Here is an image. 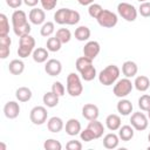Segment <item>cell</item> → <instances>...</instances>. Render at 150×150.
Masks as SVG:
<instances>
[{
	"label": "cell",
	"mask_w": 150,
	"mask_h": 150,
	"mask_svg": "<svg viewBox=\"0 0 150 150\" xmlns=\"http://www.w3.org/2000/svg\"><path fill=\"white\" fill-rule=\"evenodd\" d=\"M12 27H13V32L16 36L21 38L23 35L30 34V23L28 22L27 15L21 9H16L13 12L12 14Z\"/></svg>",
	"instance_id": "6da1fadb"
},
{
	"label": "cell",
	"mask_w": 150,
	"mask_h": 150,
	"mask_svg": "<svg viewBox=\"0 0 150 150\" xmlns=\"http://www.w3.org/2000/svg\"><path fill=\"white\" fill-rule=\"evenodd\" d=\"M75 67H76V70L80 73L81 79L84 80V81H87V82L93 81L97 76L96 68L93 66V60L86 57L84 55L83 56H80L76 60Z\"/></svg>",
	"instance_id": "7a4b0ae2"
},
{
	"label": "cell",
	"mask_w": 150,
	"mask_h": 150,
	"mask_svg": "<svg viewBox=\"0 0 150 150\" xmlns=\"http://www.w3.org/2000/svg\"><path fill=\"white\" fill-rule=\"evenodd\" d=\"M120 68L116 64H109L104 69H102L98 74V81L101 84L109 87L116 83V81L120 77Z\"/></svg>",
	"instance_id": "3957f363"
},
{
	"label": "cell",
	"mask_w": 150,
	"mask_h": 150,
	"mask_svg": "<svg viewBox=\"0 0 150 150\" xmlns=\"http://www.w3.org/2000/svg\"><path fill=\"white\" fill-rule=\"evenodd\" d=\"M35 49V39L30 35H23L19 40V48H18V55L21 59L28 57L30 54H33Z\"/></svg>",
	"instance_id": "277c9868"
},
{
	"label": "cell",
	"mask_w": 150,
	"mask_h": 150,
	"mask_svg": "<svg viewBox=\"0 0 150 150\" xmlns=\"http://www.w3.org/2000/svg\"><path fill=\"white\" fill-rule=\"evenodd\" d=\"M67 93L71 96V97H77L82 94L83 91V86L81 82V77L75 74V73H70L67 76Z\"/></svg>",
	"instance_id": "5b68a950"
},
{
	"label": "cell",
	"mask_w": 150,
	"mask_h": 150,
	"mask_svg": "<svg viewBox=\"0 0 150 150\" xmlns=\"http://www.w3.org/2000/svg\"><path fill=\"white\" fill-rule=\"evenodd\" d=\"M132 88H134V83L130 81V79L124 77V79H121V80L116 81V83L114 84L112 91H114V95L116 97L124 98L131 93Z\"/></svg>",
	"instance_id": "8992f818"
},
{
	"label": "cell",
	"mask_w": 150,
	"mask_h": 150,
	"mask_svg": "<svg viewBox=\"0 0 150 150\" xmlns=\"http://www.w3.org/2000/svg\"><path fill=\"white\" fill-rule=\"evenodd\" d=\"M117 13L125 21L132 22V21H135L137 19L138 11L136 9V7L134 5H131L129 2H120L117 5Z\"/></svg>",
	"instance_id": "52a82bcc"
},
{
	"label": "cell",
	"mask_w": 150,
	"mask_h": 150,
	"mask_svg": "<svg viewBox=\"0 0 150 150\" xmlns=\"http://www.w3.org/2000/svg\"><path fill=\"white\" fill-rule=\"evenodd\" d=\"M96 20H97V22H98V25L101 27L112 28V27H115L117 25L118 18H117L116 13H114V12H111L109 9H103Z\"/></svg>",
	"instance_id": "ba28073f"
},
{
	"label": "cell",
	"mask_w": 150,
	"mask_h": 150,
	"mask_svg": "<svg viewBox=\"0 0 150 150\" xmlns=\"http://www.w3.org/2000/svg\"><path fill=\"white\" fill-rule=\"evenodd\" d=\"M48 111L43 105H35L29 112V120L35 125H41L47 121Z\"/></svg>",
	"instance_id": "9c48e42d"
},
{
	"label": "cell",
	"mask_w": 150,
	"mask_h": 150,
	"mask_svg": "<svg viewBox=\"0 0 150 150\" xmlns=\"http://www.w3.org/2000/svg\"><path fill=\"white\" fill-rule=\"evenodd\" d=\"M130 124L132 125V128L137 131H143L148 128L149 125V118L144 112L137 111L134 112L130 117Z\"/></svg>",
	"instance_id": "30bf717a"
},
{
	"label": "cell",
	"mask_w": 150,
	"mask_h": 150,
	"mask_svg": "<svg viewBox=\"0 0 150 150\" xmlns=\"http://www.w3.org/2000/svg\"><path fill=\"white\" fill-rule=\"evenodd\" d=\"M101 52V46L97 41H87L83 47V55L90 60H94Z\"/></svg>",
	"instance_id": "8fae6325"
},
{
	"label": "cell",
	"mask_w": 150,
	"mask_h": 150,
	"mask_svg": "<svg viewBox=\"0 0 150 150\" xmlns=\"http://www.w3.org/2000/svg\"><path fill=\"white\" fill-rule=\"evenodd\" d=\"M45 71L49 76H57L62 71V63L56 59H49L45 64Z\"/></svg>",
	"instance_id": "7c38bea8"
},
{
	"label": "cell",
	"mask_w": 150,
	"mask_h": 150,
	"mask_svg": "<svg viewBox=\"0 0 150 150\" xmlns=\"http://www.w3.org/2000/svg\"><path fill=\"white\" fill-rule=\"evenodd\" d=\"M28 19H29V21H30V23H33V25H36V26H39V25H43L46 21V13H45V11L43 9H41V8H35V7H33L32 9H30V12H29V14H28Z\"/></svg>",
	"instance_id": "4fadbf2b"
},
{
	"label": "cell",
	"mask_w": 150,
	"mask_h": 150,
	"mask_svg": "<svg viewBox=\"0 0 150 150\" xmlns=\"http://www.w3.org/2000/svg\"><path fill=\"white\" fill-rule=\"evenodd\" d=\"M4 114L9 120L16 118L19 116V114H20V105H19V103L16 101H8L4 105Z\"/></svg>",
	"instance_id": "5bb4252c"
},
{
	"label": "cell",
	"mask_w": 150,
	"mask_h": 150,
	"mask_svg": "<svg viewBox=\"0 0 150 150\" xmlns=\"http://www.w3.org/2000/svg\"><path fill=\"white\" fill-rule=\"evenodd\" d=\"M100 115V110L98 107L94 103H87L82 107V116L88 120V121H93V120H97Z\"/></svg>",
	"instance_id": "9a60e30c"
},
{
	"label": "cell",
	"mask_w": 150,
	"mask_h": 150,
	"mask_svg": "<svg viewBox=\"0 0 150 150\" xmlns=\"http://www.w3.org/2000/svg\"><path fill=\"white\" fill-rule=\"evenodd\" d=\"M66 134L69 136H76L81 132V123L76 118H69L66 122Z\"/></svg>",
	"instance_id": "2e32d148"
},
{
	"label": "cell",
	"mask_w": 150,
	"mask_h": 150,
	"mask_svg": "<svg viewBox=\"0 0 150 150\" xmlns=\"http://www.w3.org/2000/svg\"><path fill=\"white\" fill-rule=\"evenodd\" d=\"M64 124H63V121L61 117L59 116H53L50 117L48 121H47V128L50 132H54V134H57L60 132L62 129H63Z\"/></svg>",
	"instance_id": "e0dca14e"
},
{
	"label": "cell",
	"mask_w": 150,
	"mask_h": 150,
	"mask_svg": "<svg viewBox=\"0 0 150 150\" xmlns=\"http://www.w3.org/2000/svg\"><path fill=\"white\" fill-rule=\"evenodd\" d=\"M137 71H138V67H137L136 62H134L131 60L123 62V64H122V73H123V75L125 77H128V79L134 77V76H136Z\"/></svg>",
	"instance_id": "ac0fdd59"
},
{
	"label": "cell",
	"mask_w": 150,
	"mask_h": 150,
	"mask_svg": "<svg viewBox=\"0 0 150 150\" xmlns=\"http://www.w3.org/2000/svg\"><path fill=\"white\" fill-rule=\"evenodd\" d=\"M105 125L110 131H116L121 128L122 125V121L121 117L117 114H110L107 116L105 118Z\"/></svg>",
	"instance_id": "d6986e66"
},
{
	"label": "cell",
	"mask_w": 150,
	"mask_h": 150,
	"mask_svg": "<svg viewBox=\"0 0 150 150\" xmlns=\"http://www.w3.org/2000/svg\"><path fill=\"white\" fill-rule=\"evenodd\" d=\"M132 103L131 101L127 100V98H121L118 102H117V105H116V109L117 111L122 115V116H128L132 112Z\"/></svg>",
	"instance_id": "ffe728a7"
},
{
	"label": "cell",
	"mask_w": 150,
	"mask_h": 150,
	"mask_svg": "<svg viewBox=\"0 0 150 150\" xmlns=\"http://www.w3.org/2000/svg\"><path fill=\"white\" fill-rule=\"evenodd\" d=\"M48 56H49V50H48L47 48H43V47H38V48H35L34 52H33V54H32V57H33V60H34L36 63L47 62Z\"/></svg>",
	"instance_id": "44dd1931"
},
{
	"label": "cell",
	"mask_w": 150,
	"mask_h": 150,
	"mask_svg": "<svg viewBox=\"0 0 150 150\" xmlns=\"http://www.w3.org/2000/svg\"><path fill=\"white\" fill-rule=\"evenodd\" d=\"M120 137L114 132H109L103 137V146L105 149H115L118 146Z\"/></svg>",
	"instance_id": "7402d4cb"
},
{
	"label": "cell",
	"mask_w": 150,
	"mask_h": 150,
	"mask_svg": "<svg viewBox=\"0 0 150 150\" xmlns=\"http://www.w3.org/2000/svg\"><path fill=\"white\" fill-rule=\"evenodd\" d=\"M135 135V129L132 128V125L125 124V125H121V128L118 129V137L120 139L128 142L130 141Z\"/></svg>",
	"instance_id": "603a6c76"
},
{
	"label": "cell",
	"mask_w": 150,
	"mask_h": 150,
	"mask_svg": "<svg viewBox=\"0 0 150 150\" xmlns=\"http://www.w3.org/2000/svg\"><path fill=\"white\" fill-rule=\"evenodd\" d=\"M134 87L138 90V91H146L150 87V80L145 76V75H138L136 76L135 81H134Z\"/></svg>",
	"instance_id": "cb8c5ba5"
},
{
	"label": "cell",
	"mask_w": 150,
	"mask_h": 150,
	"mask_svg": "<svg viewBox=\"0 0 150 150\" xmlns=\"http://www.w3.org/2000/svg\"><path fill=\"white\" fill-rule=\"evenodd\" d=\"M87 128L91 130V132L95 135V138H96V139L100 138V137H102V135H103V132H104V125H103L98 120L89 121Z\"/></svg>",
	"instance_id": "d4e9b609"
},
{
	"label": "cell",
	"mask_w": 150,
	"mask_h": 150,
	"mask_svg": "<svg viewBox=\"0 0 150 150\" xmlns=\"http://www.w3.org/2000/svg\"><path fill=\"white\" fill-rule=\"evenodd\" d=\"M8 70L11 74L13 75H21L25 70V63L23 61L19 60V59H15V60H12L8 64Z\"/></svg>",
	"instance_id": "484cf974"
},
{
	"label": "cell",
	"mask_w": 150,
	"mask_h": 150,
	"mask_svg": "<svg viewBox=\"0 0 150 150\" xmlns=\"http://www.w3.org/2000/svg\"><path fill=\"white\" fill-rule=\"evenodd\" d=\"M32 90L28 87H20L15 90V97L19 102H28L32 98Z\"/></svg>",
	"instance_id": "4316f807"
},
{
	"label": "cell",
	"mask_w": 150,
	"mask_h": 150,
	"mask_svg": "<svg viewBox=\"0 0 150 150\" xmlns=\"http://www.w3.org/2000/svg\"><path fill=\"white\" fill-rule=\"evenodd\" d=\"M70 8H60L54 14V21L57 25H67Z\"/></svg>",
	"instance_id": "83f0119b"
},
{
	"label": "cell",
	"mask_w": 150,
	"mask_h": 150,
	"mask_svg": "<svg viewBox=\"0 0 150 150\" xmlns=\"http://www.w3.org/2000/svg\"><path fill=\"white\" fill-rule=\"evenodd\" d=\"M42 102L47 108H54L59 104V96L54 94L52 90L47 91L42 97Z\"/></svg>",
	"instance_id": "f1b7e54d"
},
{
	"label": "cell",
	"mask_w": 150,
	"mask_h": 150,
	"mask_svg": "<svg viewBox=\"0 0 150 150\" xmlns=\"http://www.w3.org/2000/svg\"><path fill=\"white\" fill-rule=\"evenodd\" d=\"M90 29L87 27V26H79L76 29H75V39L77 41H88L89 38H90Z\"/></svg>",
	"instance_id": "f546056e"
},
{
	"label": "cell",
	"mask_w": 150,
	"mask_h": 150,
	"mask_svg": "<svg viewBox=\"0 0 150 150\" xmlns=\"http://www.w3.org/2000/svg\"><path fill=\"white\" fill-rule=\"evenodd\" d=\"M61 46H62V42L56 38V36H52V38H48L47 39V43H46V47L49 52H59L61 49Z\"/></svg>",
	"instance_id": "4dcf8cb0"
},
{
	"label": "cell",
	"mask_w": 150,
	"mask_h": 150,
	"mask_svg": "<svg viewBox=\"0 0 150 150\" xmlns=\"http://www.w3.org/2000/svg\"><path fill=\"white\" fill-rule=\"evenodd\" d=\"M55 36H56V38L62 42V45H63V43H68V42L70 41V39H71V33H70V30H69L68 28H59V29L56 30Z\"/></svg>",
	"instance_id": "1f68e13d"
},
{
	"label": "cell",
	"mask_w": 150,
	"mask_h": 150,
	"mask_svg": "<svg viewBox=\"0 0 150 150\" xmlns=\"http://www.w3.org/2000/svg\"><path fill=\"white\" fill-rule=\"evenodd\" d=\"M54 32H55V25H54V22H52V21L45 22V23L41 26V28H40V34H41L42 36H45V38H49Z\"/></svg>",
	"instance_id": "d6a6232c"
},
{
	"label": "cell",
	"mask_w": 150,
	"mask_h": 150,
	"mask_svg": "<svg viewBox=\"0 0 150 150\" xmlns=\"http://www.w3.org/2000/svg\"><path fill=\"white\" fill-rule=\"evenodd\" d=\"M9 33V22H8V19L7 16L1 13L0 14V36H5V35H8Z\"/></svg>",
	"instance_id": "836d02e7"
},
{
	"label": "cell",
	"mask_w": 150,
	"mask_h": 150,
	"mask_svg": "<svg viewBox=\"0 0 150 150\" xmlns=\"http://www.w3.org/2000/svg\"><path fill=\"white\" fill-rule=\"evenodd\" d=\"M102 11H103V8H102V6H101L100 4L93 2V4H90V5L88 6V14H89L93 19H97Z\"/></svg>",
	"instance_id": "e575fe53"
},
{
	"label": "cell",
	"mask_w": 150,
	"mask_h": 150,
	"mask_svg": "<svg viewBox=\"0 0 150 150\" xmlns=\"http://www.w3.org/2000/svg\"><path fill=\"white\" fill-rule=\"evenodd\" d=\"M43 148L46 150H61L62 149V144L59 141L54 139V138H49V139L45 141Z\"/></svg>",
	"instance_id": "d590c367"
},
{
	"label": "cell",
	"mask_w": 150,
	"mask_h": 150,
	"mask_svg": "<svg viewBox=\"0 0 150 150\" xmlns=\"http://www.w3.org/2000/svg\"><path fill=\"white\" fill-rule=\"evenodd\" d=\"M138 107L142 111H148L150 109V95L144 94L138 98Z\"/></svg>",
	"instance_id": "8d00e7d4"
},
{
	"label": "cell",
	"mask_w": 150,
	"mask_h": 150,
	"mask_svg": "<svg viewBox=\"0 0 150 150\" xmlns=\"http://www.w3.org/2000/svg\"><path fill=\"white\" fill-rule=\"evenodd\" d=\"M66 89H67V88H64V86H63L60 81H55V82L52 84V91H53L54 94H56L59 97H61V96L64 95Z\"/></svg>",
	"instance_id": "74e56055"
},
{
	"label": "cell",
	"mask_w": 150,
	"mask_h": 150,
	"mask_svg": "<svg viewBox=\"0 0 150 150\" xmlns=\"http://www.w3.org/2000/svg\"><path fill=\"white\" fill-rule=\"evenodd\" d=\"M138 13L144 18H149L150 16V2L149 1L141 2L138 7Z\"/></svg>",
	"instance_id": "f35d334b"
},
{
	"label": "cell",
	"mask_w": 150,
	"mask_h": 150,
	"mask_svg": "<svg viewBox=\"0 0 150 150\" xmlns=\"http://www.w3.org/2000/svg\"><path fill=\"white\" fill-rule=\"evenodd\" d=\"M80 19H81L80 13L77 11L70 9L69 11V15H68V22H67V25H76V23H79Z\"/></svg>",
	"instance_id": "ab89813d"
},
{
	"label": "cell",
	"mask_w": 150,
	"mask_h": 150,
	"mask_svg": "<svg viewBox=\"0 0 150 150\" xmlns=\"http://www.w3.org/2000/svg\"><path fill=\"white\" fill-rule=\"evenodd\" d=\"M80 137H81V141H84V142H91L93 139H96L95 138V135L91 132L90 129L86 128L84 130H81L80 132Z\"/></svg>",
	"instance_id": "60d3db41"
},
{
	"label": "cell",
	"mask_w": 150,
	"mask_h": 150,
	"mask_svg": "<svg viewBox=\"0 0 150 150\" xmlns=\"http://www.w3.org/2000/svg\"><path fill=\"white\" fill-rule=\"evenodd\" d=\"M40 4L42 6V9L52 11V9H54L56 7L57 0H40Z\"/></svg>",
	"instance_id": "b9f144b4"
},
{
	"label": "cell",
	"mask_w": 150,
	"mask_h": 150,
	"mask_svg": "<svg viewBox=\"0 0 150 150\" xmlns=\"http://www.w3.org/2000/svg\"><path fill=\"white\" fill-rule=\"evenodd\" d=\"M66 148L68 150H81L82 149V143L76 139H71L66 144Z\"/></svg>",
	"instance_id": "7bdbcfd3"
},
{
	"label": "cell",
	"mask_w": 150,
	"mask_h": 150,
	"mask_svg": "<svg viewBox=\"0 0 150 150\" xmlns=\"http://www.w3.org/2000/svg\"><path fill=\"white\" fill-rule=\"evenodd\" d=\"M11 53V47H5V46H0V57L2 60L7 59Z\"/></svg>",
	"instance_id": "ee69618b"
},
{
	"label": "cell",
	"mask_w": 150,
	"mask_h": 150,
	"mask_svg": "<svg viewBox=\"0 0 150 150\" xmlns=\"http://www.w3.org/2000/svg\"><path fill=\"white\" fill-rule=\"evenodd\" d=\"M23 0H6V4L7 6H9L11 8H19L21 5H22Z\"/></svg>",
	"instance_id": "f6af8a7d"
},
{
	"label": "cell",
	"mask_w": 150,
	"mask_h": 150,
	"mask_svg": "<svg viewBox=\"0 0 150 150\" xmlns=\"http://www.w3.org/2000/svg\"><path fill=\"white\" fill-rule=\"evenodd\" d=\"M12 40L9 38V35H5V36H0V46H5V47H11Z\"/></svg>",
	"instance_id": "bcb514c9"
},
{
	"label": "cell",
	"mask_w": 150,
	"mask_h": 150,
	"mask_svg": "<svg viewBox=\"0 0 150 150\" xmlns=\"http://www.w3.org/2000/svg\"><path fill=\"white\" fill-rule=\"evenodd\" d=\"M39 2H40V0H23V4L28 7H35Z\"/></svg>",
	"instance_id": "7dc6e473"
},
{
	"label": "cell",
	"mask_w": 150,
	"mask_h": 150,
	"mask_svg": "<svg viewBox=\"0 0 150 150\" xmlns=\"http://www.w3.org/2000/svg\"><path fill=\"white\" fill-rule=\"evenodd\" d=\"M77 1H79V4L82 5V6H89L90 4L94 2V0H77Z\"/></svg>",
	"instance_id": "c3c4849f"
},
{
	"label": "cell",
	"mask_w": 150,
	"mask_h": 150,
	"mask_svg": "<svg viewBox=\"0 0 150 150\" xmlns=\"http://www.w3.org/2000/svg\"><path fill=\"white\" fill-rule=\"evenodd\" d=\"M146 112H148V118H149V120H150V109H149V110H148V111H146Z\"/></svg>",
	"instance_id": "681fc988"
},
{
	"label": "cell",
	"mask_w": 150,
	"mask_h": 150,
	"mask_svg": "<svg viewBox=\"0 0 150 150\" xmlns=\"http://www.w3.org/2000/svg\"><path fill=\"white\" fill-rule=\"evenodd\" d=\"M1 148H2V149H4V150H5V149H6V146H5V144H4V143H1Z\"/></svg>",
	"instance_id": "f907efd6"
},
{
	"label": "cell",
	"mask_w": 150,
	"mask_h": 150,
	"mask_svg": "<svg viewBox=\"0 0 150 150\" xmlns=\"http://www.w3.org/2000/svg\"><path fill=\"white\" fill-rule=\"evenodd\" d=\"M148 141L150 142V132H149V135H148Z\"/></svg>",
	"instance_id": "816d5d0a"
},
{
	"label": "cell",
	"mask_w": 150,
	"mask_h": 150,
	"mask_svg": "<svg viewBox=\"0 0 150 150\" xmlns=\"http://www.w3.org/2000/svg\"><path fill=\"white\" fill-rule=\"evenodd\" d=\"M137 1H139V2H144V1H146V0H137Z\"/></svg>",
	"instance_id": "f5cc1de1"
}]
</instances>
